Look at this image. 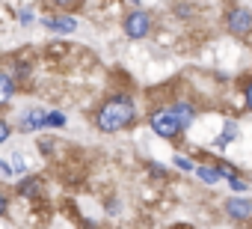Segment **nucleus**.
I'll return each mask as SVG.
<instances>
[{
	"label": "nucleus",
	"instance_id": "423d86ee",
	"mask_svg": "<svg viewBox=\"0 0 252 229\" xmlns=\"http://www.w3.org/2000/svg\"><path fill=\"white\" fill-rule=\"evenodd\" d=\"M45 116H48L45 110L33 107V110L27 113V116H24V131H39V128H45Z\"/></svg>",
	"mask_w": 252,
	"mask_h": 229
},
{
	"label": "nucleus",
	"instance_id": "dca6fc26",
	"mask_svg": "<svg viewBox=\"0 0 252 229\" xmlns=\"http://www.w3.org/2000/svg\"><path fill=\"white\" fill-rule=\"evenodd\" d=\"M6 137H9V125H6V122H3V119H0V143H3V140H6Z\"/></svg>",
	"mask_w": 252,
	"mask_h": 229
},
{
	"label": "nucleus",
	"instance_id": "f8f14e48",
	"mask_svg": "<svg viewBox=\"0 0 252 229\" xmlns=\"http://www.w3.org/2000/svg\"><path fill=\"white\" fill-rule=\"evenodd\" d=\"M45 125L63 128V125H65V116H63V113H48V116H45Z\"/></svg>",
	"mask_w": 252,
	"mask_h": 229
},
{
	"label": "nucleus",
	"instance_id": "9b49d317",
	"mask_svg": "<svg viewBox=\"0 0 252 229\" xmlns=\"http://www.w3.org/2000/svg\"><path fill=\"white\" fill-rule=\"evenodd\" d=\"M234 134H237V125H234V122H225V134H222V137L217 140V146H225V143H228V140H231Z\"/></svg>",
	"mask_w": 252,
	"mask_h": 229
},
{
	"label": "nucleus",
	"instance_id": "f3484780",
	"mask_svg": "<svg viewBox=\"0 0 252 229\" xmlns=\"http://www.w3.org/2000/svg\"><path fill=\"white\" fill-rule=\"evenodd\" d=\"M54 3H60V6H65V9H68V6H77L80 0H54Z\"/></svg>",
	"mask_w": 252,
	"mask_h": 229
},
{
	"label": "nucleus",
	"instance_id": "6ab92c4d",
	"mask_svg": "<svg viewBox=\"0 0 252 229\" xmlns=\"http://www.w3.org/2000/svg\"><path fill=\"white\" fill-rule=\"evenodd\" d=\"M21 21H24V24H30V21H33V15H30V9H24V12H21Z\"/></svg>",
	"mask_w": 252,
	"mask_h": 229
},
{
	"label": "nucleus",
	"instance_id": "1a4fd4ad",
	"mask_svg": "<svg viewBox=\"0 0 252 229\" xmlns=\"http://www.w3.org/2000/svg\"><path fill=\"white\" fill-rule=\"evenodd\" d=\"M196 176H199L202 182H208V185H214V182L220 179V173H217L214 167H196Z\"/></svg>",
	"mask_w": 252,
	"mask_h": 229
},
{
	"label": "nucleus",
	"instance_id": "a211bd4d",
	"mask_svg": "<svg viewBox=\"0 0 252 229\" xmlns=\"http://www.w3.org/2000/svg\"><path fill=\"white\" fill-rule=\"evenodd\" d=\"M246 107H249V110H252V83H249V86H246Z\"/></svg>",
	"mask_w": 252,
	"mask_h": 229
},
{
	"label": "nucleus",
	"instance_id": "aec40b11",
	"mask_svg": "<svg viewBox=\"0 0 252 229\" xmlns=\"http://www.w3.org/2000/svg\"><path fill=\"white\" fill-rule=\"evenodd\" d=\"M3 211H6V196L0 193V214H3Z\"/></svg>",
	"mask_w": 252,
	"mask_h": 229
},
{
	"label": "nucleus",
	"instance_id": "4468645a",
	"mask_svg": "<svg viewBox=\"0 0 252 229\" xmlns=\"http://www.w3.org/2000/svg\"><path fill=\"white\" fill-rule=\"evenodd\" d=\"M228 185H231V191H246V182H243V179H237V176H234V179H228Z\"/></svg>",
	"mask_w": 252,
	"mask_h": 229
},
{
	"label": "nucleus",
	"instance_id": "f257e3e1",
	"mask_svg": "<svg viewBox=\"0 0 252 229\" xmlns=\"http://www.w3.org/2000/svg\"><path fill=\"white\" fill-rule=\"evenodd\" d=\"M193 116H196V110L190 104H175V107H166V110L155 113V116H152V128H155V134L172 140V137H178L193 122Z\"/></svg>",
	"mask_w": 252,
	"mask_h": 229
},
{
	"label": "nucleus",
	"instance_id": "6e6552de",
	"mask_svg": "<svg viewBox=\"0 0 252 229\" xmlns=\"http://www.w3.org/2000/svg\"><path fill=\"white\" fill-rule=\"evenodd\" d=\"M12 92H15V86H12V77L0 72V107L12 101Z\"/></svg>",
	"mask_w": 252,
	"mask_h": 229
},
{
	"label": "nucleus",
	"instance_id": "7ed1b4c3",
	"mask_svg": "<svg viewBox=\"0 0 252 229\" xmlns=\"http://www.w3.org/2000/svg\"><path fill=\"white\" fill-rule=\"evenodd\" d=\"M149 27H152V21H149V12H143V9L131 12L128 21H125V33H128L131 39H143L149 33Z\"/></svg>",
	"mask_w": 252,
	"mask_h": 229
},
{
	"label": "nucleus",
	"instance_id": "412c9836",
	"mask_svg": "<svg viewBox=\"0 0 252 229\" xmlns=\"http://www.w3.org/2000/svg\"><path fill=\"white\" fill-rule=\"evenodd\" d=\"M134 3H137V0H134Z\"/></svg>",
	"mask_w": 252,
	"mask_h": 229
},
{
	"label": "nucleus",
	"instance_id": "39448f33",
	"mask_svg": "<svg viewBox=\"0 0 252 229\" xmlns=\"http://www.w3.org/2000/svg\"><path fill=\"white\" fill-rule=\"evenodd\" d=\"M225 211H228V217H234V220H246V217L252 214V202H249V199H228V202H225Z\"/></svg>",
	"mask_w": 252,
	"mask_h": 229
},
{
	"label": "nucleus",
	"instance_id": "0eeeda50",
	"mask_svg": "<svg viewBox=\"0 0 252 229\" xmlns=\"http://www.w3.org/2000/svg\"><path fill=\"white\" fill-rule=\"evenodd\" d=\"M45 24H48V30H57V33H74L77 30V21L74 18H51Z\"/></svg>",
	"mask_w": 252,
	"mask_h": 229
},
{
	"label": "nucleus",
	"instance_id": "ddd939ff",
	"mask_svg": "<svg viewBox=\"0 0 252 229\" xmlns=\"http://www.w3.org/2000/svg\"><path fill=\"white\" fill-rule=\"evenodd\" d=\"M9 173H24V161L18 155H12V164H9Z\"/></svg>",
	"mask_w": 252,
	"mask_h": 229
},
{
	"label": "nucleus",
	"instance_id": "9d476101",
	"mask_svg": "<svg viewBox=\"0 0 252 229\" xmlns=\"http://www.w3.org/2000/svg\"><path fill=\"white\" fill-rule=\"evenodd\" d=\"M18 191H21V196H36V193H39V182H36V179H24Z\"/></svg>",
	"mask_w": 252,
	"mask_h": 229
},
{
	"label": "nucleus",
	"instance_id": "f03ea898",
	"mask_svg": "<svg viewBox=\"0 0 252 229\" xmlns=\"http://www.w3.org/2000/svg\"><path fill=\"white\" fill-rule=\"evenodd\" d=\"M131 119H134V101L125 98V95L107 101L98 110V116H95V122H98L101 131H122L125 125H131Z\"/></svg>",
	"mask_w": 252,
	"mask_h": 229
},
{
	"label": "nucleus",
	"instance_id": "2eb2a0df",
	"mask_svg": "<svg viewBox=\"0 0 252 229\" xmlns=\"http://www.w3.org/2000/svg\"><path fill=\"white\" fill-rule=\"evenodd\" d=\"M175 167H181V170H196V167H193V164H190L187 158H181V155L175 158Z\"/></svg>",
	"mask_w": 252,
	"mask_h": 229
},
{
	"label": "nucleus",
	"instance_id": "20e7f679",
	"mask_svg": "<svg viewBox=\"0 0 252 229\" xmlns=\"http://www.w3.org/2000/svg\"><path fill=\"white\" fill-rule=\"evenodd\" d=\"M228 30L234 33V36H246V33H252V12L249 9H231L228 12Z\"/></svg>",
	"mask_w": 252,
	"mask_h": 229
}]
</instances>
